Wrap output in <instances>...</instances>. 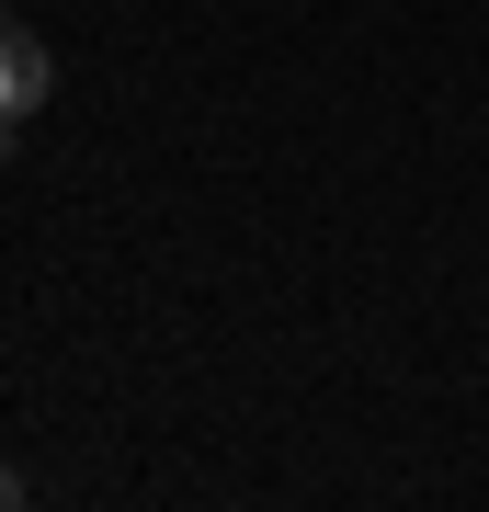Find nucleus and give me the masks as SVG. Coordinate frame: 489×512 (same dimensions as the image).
I'll return each mask as SVG.
<instances>
[{
    "label": "nucleus",
    "mask_w": 489,
    "mask_h": 512,
    "mask_svg": "<svg viewBox=\"0 0 489 512\" xmlns=\"http://www.w3.org/2000/svg\"><path fill=\"white\" fill-rule=\"evenodd\" d=\"M57 92V57H46V35L23 12H0V126H23V114H35Z\"/></svg>",
    "instance_id": "obj_1"
},
{
    "label": "nucleus",
    "mask_w": 489,
    "mask_h": 512,
    "mask_svg": "<svg viewBox=\"0 0 489 512\" xmlns=\"http://www.w3.org/2000/svg\"><path fill=\"white\" fill-rule=\"evenodd\" d=\"M23 501H35V490H23V467H0V512H23Z\"/></svg>",
    "instance_id": "obj_2"
}]
</instances>
